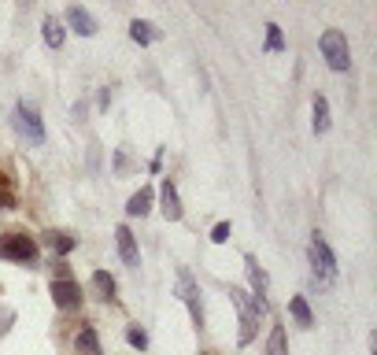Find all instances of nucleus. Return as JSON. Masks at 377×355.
Instances as JSON below:
<instances>
[{
  "mask_svg": "<svg viewBox=\"0 0 377 355\" xmlns=\"http://www.w3.org/2000/svg\"><path fill=\"white\" fill-rule=\"evenodd\" d=\"M229 300H233V308L240 315V337H237V341L240 344H252V337L259 330V318L267 315V303H259L255 296L244 293V289H229Z\"/></svg>",
  "mask_w": 377,
  "mask_h": 355,
  "instance_id": "obj_1",
  "label": "nucleus"
},
{
  "mask_svg": "<svg viewBox=\"0 0 377 355\" xmlns=\"http://www.w3.org/2000/svg\"><path fill=\"white\" fill-rule=\"evenodd\" d=\"M0 260L8 263H37V240L23 230H4L0 233Z\"/></svg>",
  "mask_w": 377,
  "mask_h": 355,
  "instance_id": "obj_2",
  "label": "nucleus"
},
{
  "mask_svg": "<svg viewBox=\"0 0 377 355\" xmlns=\"http://www.w3.org/2000/svg\"><path fill=\"white\" fill-rule=\"evenodd\" d=\"M52 303L59 311H78L81 308V285L71 278V267L67 263H56V278H52Z\"/></svg>",
  "mask_w": 377,
  "mask_h": 355,
  "instance_id": "obj_3",
  "label": "nucleus"
},
{
  "mask_svg": "<svg viewBox=\"0 0 377 355\" xmlns=\"http://www.w3.org/2000/svg\"><path fill=\"white\" fill-rule=\"evenodd\" d=\"M318 45H322V56H325V63H330L333 71H348L352 52H348V37H344L340 30H325Z\"/></svg>",
  "mask_w": 377,
  "mask_h": 355,
  "instance_id": "obj_4",
  "label": "nucleus"
},
{
  "mask_svg": "<svg viewBox=\"0 0 377 355\" xmlns=\"http://www.w3.org/2000/svg\"><path fill=\"white\" fill-rule=\"evenodd\" d=\"M178 293H182V300H185V308H189V315H192V326L200 330L204 326V308H200V289H196V281H192V274L185 270V267H178Z\"/></svg>",
  "mask_w": 377,
  "mask_h": 355,
  "instance_id": "obj_5",
  "label": "nucleus"
},
{
  "mask_svg": "<svg viewBox=\"0 0 377 355\" xmlns=\"http://www.w3.org/2000/svg\"><path fill=\"white\" fill-rule=\"evenodd\" d=\"M311 267H315V274H322L325 281H333V278H337V260H333L330 245L322 240V233L311 237Z\"/></svg>",
  "mask_w": 377,
  "mask_h": 355,
  "instance_id": "obj_6",
  "label": "nucleus"
},
{
  "mask_svg": "<svg viewBox=\"0 0 377 355\" xmlns=\"http://www.w3.org/2000/svg\"><path fill=\"white\" fill-rule=\"evenodd\" d=\"M15 126H19V134H23L30 144H41V141H45V126H41V119H37L34 107H26V104L15 107Z\"/></svg>",
  "mask_w": 377,
  "mask_h": 355,
  "instance_id": "obj_7",
  "label": "nucleus"
},
{
  "mask_svg": "<svg viewBox=\"0 0 377 355\" xmlns=\"http://www.w3.org/2000/svg\"><path fill=\"white\" fill-rule=\"evenodd\" d=\"M115 237H119V255H122V263H126V267H137V263H141V252H137L134 233H129L126 226H119V230H115Z\"/></svg>",
  "mask_w": 377,
  "mask_h": 355,
  "instance_id": "obj_8",
  "label": "nucleus"
},
{
  "mask_svg": "<svg viewBox=\"0 0 377 355\" xmlns=\"http://www.w3.org/2000/svg\"><path fill=\"white\" fill-rule=\"evenodd\" d=\"M244 267H248V281H252V289H255V300L267 303V274L259 270L255 255H244ZM267 308H270V303H267Z\"/></svg>",
  "mask_w": 377,
  "mask_h": 355,
  "instance_id": "obj_9",
  "label": "nucleus"
},
{
  "mask_svg": "<svg viewBox=\"0 0 377 355\" xmlns=\"http://www.w3.org/2000/svg\"><path fill=\"white\" fill-rule=\"evenodd\" d=\"M163 215H167L170 222H178V219H182V200H178V189H174V182H170V178H167V182H163Z\"/></svg>",
  "mask_w": 377,
  "mask_h": 355,
  "instance_id": "obj_10",
  "label": "nucleus"
},
{
  "mask_svg": "<svg viewBox=\"0 0 377 355\" xmlns=\"http://www.w3.org/2000/svg\"><path fill=\"white\" fill-rule=\"evenodd\" d=\"M15 200H19L15 197V178H11V170L4 163H0V211H11Z\"/></svg>",
  "mask_w": 377,
  "mask_h": 355,
  "instance_id": "obj_11",
  "label": "nucleus"
},
{
  "mask_svg": "<svg viewBox=\"0 0 377 355\" xmlns=\"http://www.w3.org/2000/svg\"><path fill=\"white\" fill-rule=\"evenodd\" d=\"M67 23L78 30L81 37H93L96 34V23H93V15L86 8H67Z\"/></svg>",
  "mask_w": 377,
  "mask_h": 355,
  "instance_id": "obj_12",
  "label": "nucleus"
},
{
  "mask_svg": "<svg viewBox=\"0 0 377 355\" xmlns=\"http://www.w3.org/2000/svg\"><path fill=\"white\" fill-rule=\"evenodd\" d=\"M74 348H78V355H100V341H96V330H93V326H81V333L74 337Z\"/></svg>",
  "mask_w": 377,
  "mask_h": 355,
  "instance_id": "obj_13",
  "label": "nucleus"
},
{
  "mask_svg": "<svg viewBox=\"0 0 377 355\" xmlns=\"http://www.w3.org/2000/svg\"><path fill=\"white\" fill-rule=\"evenodd\" d=\"M45 245L52 248V252H59V255H67V252H74V237L59 233V230H48L45 233Z\"/></svg>",
  "mask_w": 377,
  "mask_h": 355,
  "instance_id": "obj_14",
  "label": "nucleus"
},
{
  "mask_svg": "<svg viewBox=\"0 0 377 355\" xmlns=\"http://www.w3.org/2000/svg\"><path fill=\"white\" fill-rule=\"evenodd\" d=\"M149 207H152V189H141V192L129 197L126 211H129V215H149Z\"/></svg>",
  "mask_w": 377,
  "mask_h": 355,
  "instance_id": "obj_15",
  "label": "nucleus"
},
{
  "mask_svg": "<svg viewBox=\"0 0 377 355\" xmlns=\"http://www.w3.org/2000/svg\"><path fill=\"white\" fill-rule=\"evenodd\" d=\"M289 311H292V318H296L300 326H315V315H311V308H307L303 296H292V300H289Z\"/></svg>",
  "mask_w": 377,
  "mask_h": 355,
  "instance_id": "obj_16",
  "label": "nucleus"
},
{
  "mask_svg": "<svg viewBox=\"0 0 377 355\" xmlns=\"http://www.w3.org/2000/svg\"><path fill=\"white\" fill-rule=\"evenodd\" d=\"M93 289L100 293V300H115V281L108 278L104 270H96V274H93Z\"/></svg>",
  "mask_w": 377,
  "mask_h": 355,
  "instance_id": "obj_17",
  "label": "nucleus"
},
{
  "mask_svg": "<svg viewBox=\"0 0 377 355\" xmlns=\"http://www.w3.org/2000/svg\"><path fill=\"white\" fill-rule=\"evenodd\" d=\"M325 130H330V104L318 96L315 100V134H325Z\"/></svg>",
  "mask_w": 377,
  "mask_h": 355,
  "instance_id": "obj_18",
  "label": "nucleus"
},
{
  "mask_svg": "<svg viewBox=\"0 0 377 355\" xmlns=\"http://www.w3.org/2000/svg\"><path fill=\"white\" fill-rule=\"evenodd\" d=\"M41 30H45V41L52 45V48H59V45H63V26L52 19V15H48V19H45V26H41Z\"/></svg>",
  "mask_w": 377,
  "mask_h": 355,
  "instance_id": "obj_19",
  "label": "nucleus"
},
{
  "mask_svg": "<svg viewBox=\"0 0 377 355\" xmlns=\"http://www.w3.org/2000/svg\"><path fill=\"white\" fill-rule=\"evenodd\" d=\"M267 355H289V351H285V326H274V330H270Z\"/></svg>",
  "mask_w": 377,
  "mask_h": 355,
  "instance_id": "obj_20",
  "label": "nucleus"
},
{
  "mask_svg": "<svg viewBox=\"0 0 377 355\" xmlns=\"http://www.w3.org/2000/svg\"><path fill=\"white\" fill-rule=\"evenodd\" d=\"M129 34H134V41H137V45H149V41L156 37V34H152V23H141V19H137L134 26H129Z\"/></svg>",
  "mask_w": 377,
  "mask_h": 355,
  "instance_id": "obj_21",
  "label": "nucleus"
},
{
  "mask_svg": "<svg viewBox=\"0 0 377 355\" xmlns=\"http://www.w3.org/2000/svg\"><path fill=\"white\" fill-rule=\"evenodd\" d=\"M267 48H270V52H282V48H285V41H282V30H277L274 23L267 26Z\"/></svg>",
  "mask_w": 377,
  "mask_h": 355,
  "instance_id": "obj_22",
  "label": "nucleus"
},
{
  "mask_svg": "<svg viewBox=\"0 0 377 355\" xmlns=\"http://www.w3.org/2000/svg\"><path fill=\"white\" fill-rule=\"evenodd\" d=\"M126 341L134 344V348H141V351L149 348V337H144V330H129V333H126Z\"/></svg>",
  "mask_w": 377,
  "mask_h": 355,
  "instance_id": "obj_23",
  "label": "nucleus"
},
{
  "mask_svg": "<svg viewBox=\"0 0 377 355\" xmlns=\"http://www.w3.org/2000/svg\"><path fill=\"white\" fill-rule=\"evenodd\" d=\"M211 240H215V245H222V240H229V222H219L215 230H211Z\"/></svg>",
  "mask_w": 377,
  "mask_h": 355,
  "instance_id": "obj_24",
  "label": "nucleus"
},
{
  "mask_svg": "<svg viewBox=\"0 0 377 355\" xmlns=\"http://www.w3.org/2000/svg\"><path fill=\"white\" fill-rule=\"evenodd\" d=\"M11 318H15L11 311H4V315H0V337H4V333H8V322H11Z\"/></svg>",
  "mask_w": 377,
  "mask_h": 355,
  "instance_id": "obj_25",
  "label": "nucleus"
}]
</instances>
